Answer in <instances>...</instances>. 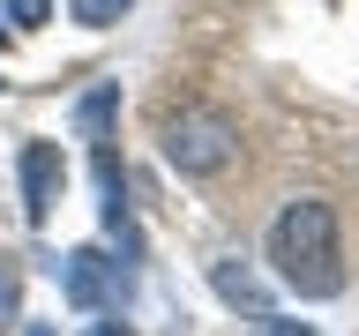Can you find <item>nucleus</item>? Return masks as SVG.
<instances>
[{"label": "nucleus", "instance_id": "12", "mask_svg": "<svg viewBox=\"0 0 359 336\" xmlns=\"http://www.w3.org/2000/svg\"><path fill=\"white\" fill-rule=\"evenodd\" d=\"M30 336H53V329H45V321H38V329H30Z\"/></svg>", "mask_w": 359, "mask_h": 336}, {"label": "nucleus", "instance_id": "6", "mask_svg": "<svg viewBox=\"0 0 359 336\" xmlns=\"http://www.w3.org/2000/svg\"><path fill=\"white\" fill-rule=\"evenodd\" d=\"M210 284H217L224 299H232V307H247V314H255V321H262V314H269V299H262V284H255V276H247V269H232V262H217V269H210Z\"/></svg>", "mask_w": 359, "mask_h": 336}, {"label": "nucleus", "instance_id": "2", "mask_svg": "<svg viewBox=\"0 0 359 336\" xmlns=\"http://www.w3.org/2000/svg\"><path fill=\"white\" fill-rule=\"evenodd\" d=\"M232 150H240V120L217 105H187L165 120V164H180L187 179H210L232 164Z\"/></svg>", "mask_w": 359, "mask_h": 336}, {"label": "nucleus", "instance_id": "9", "mask_svg": "<svg viewBox=\"0 0 359 336\" xmlns=\"http://www.w3.org/2000/svg\"><path fill=\"white\" fill-rule=\"evenodd\" d=\"M8 321H15V262L0 254V329H8Z\"/></svg>", "mask_w": 359, "mask_h": 336}, {"label": "nucleus", "instance_id": "1", "mask_svg": "<svg viewBox=\"0 0 359 336\" xmlns=\"http://www.w3.org/2000/svg\"><path fill=\"white\" fill-rule=\"evenodd\" d=\"M269 262L299 299H337L344 291V262H337V217L330 202H292L269 224Z\"/></svg>", "mask_w": 359, "mask_h": 336}, {"label": "nucleus", "instance_id": "5", "mask_svg": "<svg viewBox=\"0 0 359 336\" xmlns=\"http://www.w3.org/2000/svg\"><path fill=\"white\" fill-rule=\"evenodd\" d=\"M112 112H120V90H90V97H83V105H75V127H83V142H90V150H105V142H112Z\"/></svg>", "mask_w": 359, "mask_h": 336}, {"label": "nucleus", "instance_id": "4", "mask_svg": "<svg viewBox=\"0 0 359 336\" xmlns=\"http://www.w3.org/2000/svg\"><path fill=\"white\" fill-rule=\"evenodd\" d=\"M60 179H67L60 142H22V217H30V224L53 217V202H60Z\"/></svg>", "mask_w": 359, "mask_h": 336}, {"label": "nucleus", "instance_id": "13", "mask_svg": "<svg viewBox=\"0 0 359 336\" xmlns=\"http://www.w3.org/2000/svg\"><path fill=\"white\" fill-rule=\"evenodd\" d=\"M0 45H8V30H0Z\"/></svg>", "mask_w": 359, "mask_h": 336}, {"label": "nucleus", "instance_id": "10", "mask_svg": "<svg viewBox=\"0 0 359 336\" xmlns=\"http://www.w3.org/2000/svg\"><path fill=\"white\" fill-rule=\"evenodd\" d=\"M269 321V336H314V329H299V321H277V314H262Z\"/></svg>", "mask_w": 359, "mask_h": 336}, {"label": "nucleus", "instance_id": "8", "mask_svg": "<svg viewBox=\"0 0 359 336\" xmlns=\"http://www.w3.org/2000/svg\"><path fill=\"white\" fill-rule=\"evenodd\" d=\"M8 15L22 22V30H38V22H53V0H0Z\"/></svg>", "mask_w": 359, "mask_h": 336}, {"label": "nucleus", "instance_id": "3", "mask_svg": "<svg viewBox=\"0 0 359 336\" xmlns=\"http://www.w3.org/2000/svg\"><path fill=\"white\" fill-rule=\"evenodd\" d=\"M60 291H67L75 314H105V307L128 299V269L112 262V254H97V246H75L60 262Z\"/></svg>", "mask_w": 359, "mask_h": 336}, {"label": "nucleus", "instance_id": "11", "mask_svg": "<svg viewBox=\"0 0 359 336\" xmlns=\"http://www.w3.org/2000/svg\"><path fill=\"white\" fill-rule=\"evenodd\" d=\"M90 336H135V329H120V321H97V329H90Z\"/></svg>", "mask_w": 359, "mask_h": 336}, {"label": "nucleus", "instance_id": "7", "mask_svg": "<svg viewBox=\"0 0 359 336\" xmlns=\"http://www.w3.org/2000/svg\"><path fill=\"white\" fill-rule=\"evenodd\" d=\"M128 8H135V0H67V15L83 22V30H112Z\"/></svg>", "mask_w": 359, "mask_h": 336}]
</instances>
